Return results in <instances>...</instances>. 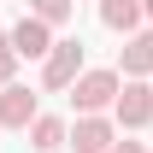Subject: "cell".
<instances>
[{
    "label": "cell",
    "instance_id": "obj_1",
    "mask_svg": "<svg viewBox=\"0 0 153 153\" xmlns=\"http://www.w3.org/2000/svg\"><path fill=\"white\" fill-rule=\"evenodd\" d=\"M118 88H124V71H106V65H94V71H82L71 82V106L76 112H112L118 106Z\"/></svg>",
    "mask_w": 153,
    "mask_h": 153
},
{
    "label": "cell",
    "instance_id": "obj_2",
    "mask_svg": "<svg viewBox=\"0 0 153 153\" xmlns=\"http://www.w3.org/2000/svg\"><path fill=\"white\" fill-rule=\"evenodd\" d=\"M88 71V53H82V41H53V53L41 59V88L47 94H71V82Z\"/></svg>",
    "mask_w": 153,
    "mask_h": 153
},
{
    "label": "cell",
    "instance_id": "obj_3",
    "mask_svg": "<svg viewBox=\"0 0 153 153\" xmlns=\"http://www.w3.org/2000/svg\"><path fill=\"white\" fill-rule=\"evenodd\" d=\"M112 118H118V130H147L153 124V82L147 76H124V88H118V106H112Z\"/></svg>",
    "mask_w": 153,
    "mask_h": 153
},
{
    "label": "cell",
    "instance_id": "obj_4",
    "mask_svg": "<svg viewBox=\"0 0 153 153\" xmlns=\"http://www.w3.org/2000/svg\"><path fill=\"white\" fill-rule=\"evenodd\" d=\"M118 118L112 112H76L71 118V153H112V141H118Z\"/></svg>",
    "mask_w": 153,
    "mask_h": 153
},
{
    "label": "cell",
    "instance_id": "obj_5",
    "mask_svg": "<svg viewBox=\"0 0 153 153\" xmlns=\"http://www.w3.org/2000/svg\"><path fill=\"white\" fill-rule=\"evenodd\" d=\"M36 118H41L36 88H24V82H6L0 88V130H30Z\"/></svg>",
    "mask_w": 153,
    "mask_h": 153
},
{
    "label": "cell",
    "instance_id": "obj_6",
    "mask_svg": "<svg viewBox=\"0 0 153 153\" xmlns=\"http://www.w3.org/2000/svg\"><path fill=\"white\" fill-rule=\"evenodd\" d=\"M6 36H12V47H18L24 59H47V53H53V24L36 18V12H30V18H18Z\"/></svg>",
    "mask_w": 153,
    "mask_h": 153
},
{
    "label": "cell",
    "instance_id": "obj_7",
    "mask_svg": "<svg viewBox=\"0 0 153 153\" xmlns=\"http://www.w3.org/2000/svg\"><path fill=\"white\" fill-rule=\"evenodd\" d=\"M118 71L124 76H153V30H135L118 47Z\"/></svg>",
    "mask_w": 153,
    "mask_h": 153
},
{
    "label": "cell",
    "instance_id": "obj_8",
    "mask_svg": "<svg viewBox=\"0 0 153 153\" xmlns=\"http://www.w3.org/2000/svg\"><path fill=\"white\" fill-rule=\"evenodd\" d=\"M100 24L118 36H135L147 24V0H100Z\"/></svg>",
    "mask_w": 153,
    "mask_h": 153
},
{
    "label": "cell",
    "instance_id": "obj_9",
    "mask_svg": "<svg viewBox=\"0 0 153 153\" xmlns=\"http://www.w3.org/2000/svg\"><path fill=\"white\" fill-rule=\"evenodd\" d=\"M24 135H30V147H36V153H59V147H71V124H65V118H53V112H41Z\"/></svg>",
    "mask_w": 153,
    "mask_h": 153
},
{
    "label": "cell",
    "instance_id": "obj_10",
    "mask_svg": "<svg viewBox=\"0 0 153 153\" xmlns=\"http://www.w3.org/2000/svg\"><path fill=\"white\" fill-rule=\"evenodd\" d=\"M30 12H36V18H47V24L59 30V24L76 12V0H30Z\"/></svg>",
    "mask_w": 153,
    "mask_h": 153
},
{
    "label": "cell",
    "instance_id": "obj_11",
    "mask_svg": "<svg viewBox=\"0 0 153 153\" xmlns=\"http://www.w3.org/2000/svg\"><path fill=\"white\" fill-rule=\"evenodd\" d=\"M18 47H12V36H0V88H6V82H18Z\"/></svg>",
    "mask_w": 153,
    "mask_h": 153
},
{
    "label": "cell",
    "instance_id": "obj_12",
    "mask_svg": "<svg viewBox=\"0 0 153 153\" xmlns=\"http://www.w3.org/2000/svg\"><path fill=\"white\" fill-rule=\"evenodd\" d=\"M112 153H153V147H147V141H135V135L124 130V135H118V141H112Z\"/></svg>",
    "mask_w": 153,
    "mask_h": 153
},
{
    "label": "cell",
    "instance_id": "obj_13",
    "mask_svg": "<svg viewBox=\"0 0 153 153\" xmlns=\"http://www.w3.org/2000/svg\"><path fill=\"white\" fill-rule=\"evenodd\" d=\"M147 24H153V0H147Z\"/></svg>",
    "mask_w": 153,
    "mask_h": 153
}]
</instances>
